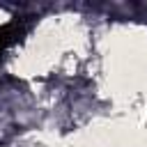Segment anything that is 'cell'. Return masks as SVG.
Wrapping results in <instances>:
<instances>
[{
  "label": "cell",
  "mask_w": 147,
  "mask_h": 147,
  "mask_svg": "<svg viewBox=\"0 0 147 147\" xmlns=\"http://www.w3.org/2000/svg\"><path fill=\"white\" fill-rule=\"evenodd\" d=\"M30 28H32V18H28V16H14L5 25H0V60L7 51H11L16 44H21L25 39Z\"/></svg>",
  "instance_id": "6da1fadb"
}]
</instances>
